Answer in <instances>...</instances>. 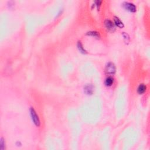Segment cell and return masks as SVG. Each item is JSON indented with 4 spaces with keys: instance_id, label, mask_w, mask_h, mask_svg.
I'll return each instance as SVG.
<instances>
[{
    "instance_id": "6da1fadb",
    "label": "cell",
    "mask_w": 150,
    "mask_h": 150,
    "mask_svg": "<svg viewBox=\"0 0 150 150\" xmlns=\"http://www.w3.org/2000/svg\"><path fill=\"white\" fill-rule=\"evenodd\" d=\"M30 114H31V118H32V121L34 122L35 124L38 127H39L40 124H41V122H40L38 116L37 114V112H36L35 110L33 107L30 108Z\"/></svg>"
},
{
    "instance_id": "7a4b0ae2",
    "label": "cell",
    "mask_w": 150,
    "mask_h": 150,
    "mask_svg": "<svg viewBox=\"0 0 150 150\" xmlns=\"http://www.w3.org/2000/svg\"><path fill=\"white\" fill-rule=\"evenodd\" d=\"M106 73L108 75H114L116 72V66L112 62H108L106 66L105 69Z\"/></svg>"
},
{
    "instance_id": "3957f363",
    "label": "cell",
    "mask_w": 150,
    "mask_h": 150,
    "mask_svg": "<svg viewBox=\"0 0 150 150\" xmlns=\"http://www.w3.org/2000/svg\"><path fill=\"white\" fill-rule=\"evenodd\" d=\"M123 5L125 9H127V11H129L132 12H134L136 11V7L134 4L131 3V2H126L124 3Z\"/></svg>"
},
{
    "instance_id": "277c9868",
    "label": "cell",
    "mask_w": 150,
    "mask_h": 150,
    "mask_svg": "<svg viewBox=\"0 0 150 150\" xmlns=\"http://www.w3.org/2000/svg\"><path fill=\"white\" fill-rule=\"evenodd\" d=\"M104 24L107 29H108L110 31H112L114 29V26L113 23L112 22V21L109 19H107L105 21Z\"/></svg>"
},
{
    "instance_id": "5b68a950",
    "label": "cell",
    "mask_w": 150,
    "mask_h": 150,
    "mask_svg": "<svg viewBox=\"0 0 150 150\" xmlns=\"http://www.w3.org/2000/svg\"><path fill=\"white\" fill-rule=\"evenodd\" d=\"M84 92L87 94H92L93 92V86L92 84H87L84 87Z\"/></svg>"
},
{
    "instance_id": "8992f818",
    "label": "cell",
    "mask_w": 150,
    "mask_h": 150,
    "mask_svg": "<svg viewBox=\"0 0 150 150\" xmlns=\"http://www.w3.org/2000/svg\"><path fill=\"white\" fill-rule=\"evenodd\" d=\"M114 21L115 24H116L117 27H119V28H122V27H124L123 23H122V21H121V20L118 17H114Z\"/></svg>"
},
{
    "instance_id": "52a82bcc",
    "label": "cell",
    "mask_w": 150,
    "mask_h": 150,
    "mask_svg": "<svg viewBox=\"0 0 150 150\" xmlns=\"http://www.w3.org/2000/svg\"><path fill=\"white\" fill-rule=\"evenodd\" d=\"M114 82V79L111 76L107 77L105 80V84L107 86H111L113 84Z\"/></svg>"
},
{
    "instance_id": "ba28073f",
    "label": "cell",
    "mask_w": 150,
    "mask_h": 150,
    "mask_svg": "<svg viewBox=\"0 0 150 150\" xmlns=\"http://www.w3.org/2000/svg\"><path fill=\"white\" fill-rule=\"evenodd\" d=\"M146 90V86H145L144 84H141L138 86V89H137V92H138V94H143L145 92Z\"/></svg>"
},
{
    "instance_id": "9c48e42d",
    "label": "cell",
    "mask_w": 150,
    "mask_h": 150,
    "mask_svg": "<svg viewBox=\"0 0 150 150\" xmlns=\"http://www.w3.org/2000/svg\"><path fill=\"white\" fill-rule=\"evenodd\" d=\"M87 35L92 36V37H94L95 38H99L100 37L99 33L97 32H96V31H91V32H87Z\"/></svg>"
},
{
    "instance_id": "30bf717a",
    "label": "cell",
    "mask_w": 150,
    "mask_h": 150,
    "mask_svg": "<svg viewBox=\"0 0 150 150\" xmlns=\"http://www.w3.org/2000/svg\"><path fill=\"white\" fill-rule=\"evenodd\" d=\"M77 47H78V49H79V50L80 52H82V53H86V51H85L84 47H83V46H82V44L80 42H78V43H77Z\"/></svg>"
},
{
    "instance_id": "8fae6325",
    "label": "cell",
    "mask_w": 150,
    "mask_h": 150,
    "mask_svg": "<svg viewBox=\"0 0 150 150\" xmlns=\"http://www.w3.org/2000/svg\"><path fill=\"white\" fill-rule=\"evenodd\" d=\"M5 141L2 138H1V141H0V148L1 150H3L5 149Z\"/></svg>"
}]
</instances>
